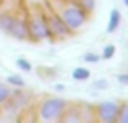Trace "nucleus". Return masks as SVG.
Instances as JSON below:
<instances>
[{
    "mask_svg": "<svg viewBox=\"0 0 128 123\" xmlns=\"http://www.w3.org/2000/svg\"><path fill=\"white\" fill-rule=\"evenodd\" d=\"M60 18L63 20V23L70 28V32H76L79 28H82V25L86 23L88 13L79 6V4H72L67 2L65 6H62L60 9Z\"/></svg>",
    "mask_w": 128,
    "mask_h": 123,
    "instance_id": "f257e3e1",
    "label": "nucleus"
},
{
    "mask_svg": "<svg viewBox=\"0 0 128 123\" xmlns=\"http://www.w3.org/2000/svg\"><path fill=\"white\" fill-rule=\"evenodd\" d=\"M67 109V102L62 97H53V98H46L40 102L39 105V119L44 121H53V119H60L63 116Z\"/></svg>",
    "mask_w": 128,
    "mask_h": 123,
    "instance_id": "f03ea898",
    "label": "nucleus"
},
{
    "mask_svg": "<svg viewBox=\"0 0 128 123\" xmlns=\"http://www.w3.org/2000/svg\"><path fill=\"white\" fill-rule=\"evenodd\" d=\"M28 21V37H32L34 41H44V39H53L51 30L48 27L46 21V14L42 13H34L30 16Z\"/></svg>",
    "mask_w": 128,
    "mask_h": 123,
    "instance_id": "7ed1b4c3",
    "label": "nucleus"
},
{
    "mask_svg": "<svg viewBox=\"0 0 128 123\" xmlns=\"http://www.w3.org/2000/svg\"><path fill=\"white\" fill-rule=\"evenodd\" d=\"M46 21H48V27H49V30H51L53 39H54V37L63 39V37H68V35L72 34L70 28H68V27L63 23V20L60 18V14L54 13V11H49V14L46 16Z\"/></svg>",
    "mask_w": 128,
    "mask_h": 123,
    "instance_id": "20e7f679",
    "label": "nucleus"
},
{
    "mask_svg": "<svg viewBox=\"0 0 128 123\" xmlns=\"http://www.w3.org/2000/svg\"><path fill=\"white\" fill-rule=\"evenodd\" d=\"M118 107H119V104L118 102H112V100H107V102L98 104V107H96L98 119L104 121V123H114L116 118H118Z\"/></svg>",
    "mask_w": 128,
    "mask_h": 123,
    "instance_id": "39448f33",
    "label": "nucleus"
},
{
    "mask_svg": "<svg viewBox=\"0 0 128 123\" xmlns=\"http://www.w3.org/2000/svg\"><path fill=\"white\" fill-rule=\"evenodd\" d=\"M9 35H12L18 41H26L28 39V21H26V18H18L16 16V21H14Z\"/></svg>",
    "mask_w": 128,
    "mask_h": 123,
    "instance_id": "423d86ee",
    "label": "nucleus"
},
{
    "mask_svg": "<svg viewBox=\"0 0 128 123\" xmlns=\"http://www.w3.org/2000/svg\"><path fill=\"white\" fill-rule=\"evenodd\" d=\"M6 104H7L9 109H14V107L20 109V107H23V105L26 104V95L21 93V91H16V93L11 91V95H9V98L6 100Z\"/></svg>",
    "mask_w": 128,
    "mask_h": 123,
    "instance_id": "0eeeda50",
    "label": "nucleus"
},
{
    "mask_svg": "<svg viewBox=\"0 0 128 123\" xmlns=\"http://www.w3.org/2000/svg\"><path fill=\"white\" fill-rule=\"evenodd\" d=\"M14 21H16V16H12V14H7V13L0 14V30L9 34L12 25H14Z\"/></svg>",
    "mask_w": 128,
    "mask_h": 123,
    "instance_id": "6e6552de",
    "label": "nucleus"
},
{
    "mask_svg": "<svg viewBox=\"0 0 128 123\" xmlns=\"http://www.w3.org/2000/svg\"><path fill=\"white\" fill-rule=\"evenodd\" d=\"M119 23H121V13L118 9H112L110 11V18H109V27H107V32L112 34L119 28Z\"/></svg>",
    "mask_w": 128,
    "mask_h": 123,
    "instance_id": "1a4fd4ad",
    "label": "nucleus"
},
{
    "mask_svg": "<svg viewBox=\"0 0 128 123\" xmlns=\"http://www.w3.org/2000/svg\"><path fill=\"white\" fill-rule=\"evenodd\" d=\"M72 77H74L76 81H86V79L90 77V70H88L86 67H77V69H74Z\"/></svg>",
    "mask_w": 128,
    "mask_h": 123,
    "instance_id": "9d476101",
    "label": "nucleus"
},
{
    "mask_svg": "<svg viewBox=\"0 0 128 123\" xmlns=\"http://www.w3.org/2000/svg\"><path fill=\"white\" fill-rule=\"evenodd\" d=\"M116 121H119V123H128V104H119Z\"/></svg>",
    "mask_w": 128,
    "mask_h": 123,
    "instance_id": "9b49d317",
    "label": "nucleus"
},
{
    "mask_svg": "<svg viewBox=\"0 0 128 123\" xmlns=\"http://www.w3.org/2000/svg\"><path fill=\"white\" fill-rule=\"evenodd\" d=\"M9 95H11L9 84H7V83H0V105L6 104V100L9 98Z\"/></svg>",
    "mask_w": 128,
    "mask_h": 123,
    "instance_id": "f8f14e48",
    "label": "nucleus"
},
{
    "mask_svg": "<svg viewBox=\"0 0 128 123\" xmlns=\"http://www.w3.org/2000/svg\"><path fill=\"white\" fill-rule=\"evenodd\" d=\"M7 84L16 86V88H23V86H25V79H23L21 76H9V77H7Z\"/></svg>",
    "mask_w": 128,
    "mask_h": 123,
    "instance_id": "ddd939ff",
    "label": "nucleus"
},
{
    "mask_svg": "<svg viewBox=\"0 0 128 123\" xmlns=\"http://www.w3.org/2000/svg\"><path fill=\"white\" fill-rule=\"evenodd\" d=\"M114 53H116V46H114V44H109V46H105V48H104L102 58H105V60H110V58L114 56Z\"/></svg>",
    "mask_w": 128,
    "mask_h": 123,
    "instance_id": "4468645a",
    "label": "nucleus"
},
{
    "mask_svg": "<svg viewBox=\"0 0 128 123\" xmlns=\"http://www.w3.org/2000/svg\"><path fill=\"white\" fill-rule=\"evenodd\" d=\"M16 65H18L21 70H25V72H30V70H32V63H30L28 60H25V58H18V60H16Z\"/></svg>",
    "mask_w": 128,
    "mask_h": 123,
    "instance_id": "2eb2a0df",
    "label": "nucleus"
},
{
    "mask_svg": "<svg viewBox=\"0 0 128 123\" xmlns=\"http://www.w3.org/2000/svg\"><path fill=\"white\" fill-rule=\"evenodd\" d=\"M95 2H96V0H81L79 6H81L86 13H91V11L95 9Z\"/></svg>",
    "mask_w": 128,
    "mask_h": 123,
    "instance_id": "dca6fc26",
    "label": "nucleus"
},
{
    "mask_svg": "<svg viewBox=\"0 0 128 123\" xmlns=\"http://www.w3.org/2000/svg\"><path fill=\"white\" fill-rule=\"evenodd\" d=\"M86 62H98L100 60V55H93V53H86L84 56H82Z\"/></svg>",
    "mask_w": 128,
    "mask_h": 123,
    "instance_id": "f3484780",
    "label": "nucleus"
},
{
    "mask_svg": "<svg viewBox=\"0 0 128 123\" xmlns=\"http://www.w3.org/2000/svg\"><path fill=\"white\" fill-rule=\"evenodd\" d=\"M93 86H95L96 90H98V88H100V90H104V88H107L109 84H107V81H105V79H98V81H96Z\"/></svg>",
    "mask_w": 128,
    "mask_h": 123,
    "instance_id": "a211bd4d",
    "label": "nucleus"
},
{
    "mask_svg": "<svg viewBox=\"0 0 128 123\" xmlns=\"http://www.w3.org/2000/svg\"><path fill=\"white\" fill-rule=\"evenodd\" d=\"M118 79H119V83H121V84H128V76H126V74H119V76H118Z\"/></svg>",
    "mask_w": 128,
    "mask_h": 123,
    "instance_id": "6ab92c4d",
    "label": "nucleus"
},
{
    "mask_svg": "<svg viewBox=\"0 0 128 123\" xmlns=\"http://www.w3.org/2000/svg\"><path fill=\"white\" fill-rule=\"evenodd\" d=\"M123 4H124V6H128V0H123Z\"/></svg>",
    "mask_w": 128,
    "mask_h": 123,
    "instance_id": "aec40b11",
    "label": "nucleus"
}]
</instances>
